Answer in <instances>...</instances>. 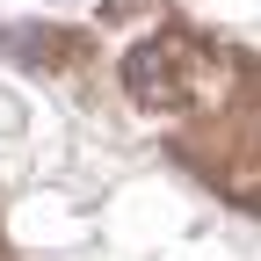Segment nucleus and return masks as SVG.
Returning <instances> with one entry per match:
<instances>
[{"instance_id":"nucleus-2","label":"nucleus","mask_w":261,"mask_h":261,"mask_svg":"<svg viewBox=\"0 0 261 261\" xmlns=\"http://www.w3.org/2000/svg\"><path fill=\"white\" fill-rule=\"evenodd\" d=\"M22 123V109H8V102H0V130H15Z\"/></svg>"},{"instance_id":"nucleus-1","label":"nucleus","mask_w":261,"mask_h":261,"mask_svg":"<svg viewBox=\"0 0 261 261\" xmlns=\"http://www.w3.org/2000/svg\"><path fill=\"white\" fill-rule=\"evenodd\" d=\"M167 58H174L167 44H138V51L123 58V80L138 87V94H152V102H160V94H174V87H167Z\"/></svg>"}]
</instances>
